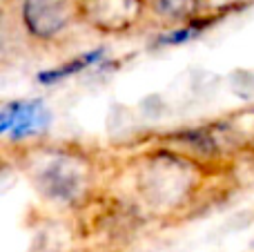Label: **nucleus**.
Returning a JSON list of instances; mask_svg holds the SVG:
<instances>
[{"mask_svg":"<svg viewBox=\"0 0 254 252\" xmlns=\"http://www.w3.org/2000/svg\"><path fill=\"white\" fill-rule=\"evenodd\" d=\"M121 172L125 203L134 214L154 221H174L205 199L212 179L221 170L207 168L152 138L125 161Z\"/></svg>","mask_w":254,"mask_h":252,"instance_id":"1","label":"nucleus"},{"mask_svg":"<svg viewBox=\"0 0 254 252\" xmlns=\"http://www.w3.org/2000/svg\"><path fill=\"white\" fill-rule=\"evenodd\" d=\"M16 156L34 194L52 210L78 212L101 192L103 163L76 143H40Z\"/></svg>","mask_w":254,"mask_h":252,"instance_id":"2","label":"nucleus"},{"mask_svg":"<svg viewBox=\"0 0 254 252\" xmlns=\"http://www.w3.org/2000/svg\"><path fill=\"white\" fill-rule=\"evenodd\" d=\"M16 34L38 52H61L80 29L78 0H4Z\"/></svg>","mask_w":254,"mask_h":252,"instance_id":"3","label":"nucleus"},{"mask_svg":"<svg viewBox=\"0 0 254 252\" xmlns=\"http://www.w3.org/2000/svg\"><path fill=\"white\" fill-rule=\"evenodd\" d=\"M54 110L43 96L9 98L0 107V138L18 152L45 143L54 125Z\"/></svg>","mask_w":254,"mask_h":252,"instance_id":"4","label":"nucleus"},{"mask_svg":"<svg viewBox=\"0 0 254 252\" xmlns=\"http://www.w3.org/2000/svg\"><path fill=\"white\" fill-rule=\"evenodd\" d=\"M83 29L105 38H123L149 25L147 0H78Z\"/></svg>","mask_w":254,"mask_h":252,"instance_id":"5","label":"nucleus"},{"mask_svg":"<svg viewBox=\"0 0 254 252\" xmlns=\"http://www.w3.org/2000/svg\"><path fill=\"white\" fill-rule=\"evenodd\" d=\"M110 58H112L110 49H107L105 45H96V47L83 49V52H78V54H71L65 61L56 63V65H52V67H45V69L36 71L34 83L43 89L58 87V85L67 83V80H71V78H80V76H85V74H96Z\"/></svg>","mask_w":254,"mask_h":252,"instance_id":"6","label":"nucleus"},{"mask_svg":"<svg viewBox=\"0 0 254 252\" xmlns=\"http://www.w3.org/2000/svg\"><path fill=\"white\" fill-rule=\"evenodd\" d=\"M212 125L230 161L254 156V103L219 116Z\"/></svg>","mask_w":254,"mask_h":252,"instance_id":"7","label":"nucleus"},{"mask_svg":"<svg viewBox=\"0 0 254 252\" xmlns=\"http://www.w3.org/2000/svg\"><path fill=\"white\" fill-rule=\"evenodd\" d=\"M232 13L223 11V9H212L205 16L196 18V20L188 22L181 27H172V29H161L152 36L147 47L152 52H167V49H176V47H185V45L201 40L212 27H216L219 22H223L225 18H230Z\"/></svg>","mask_w":254,"mask_h":252,"instance_id":"8","label":"nucleus"},{"mask_svg":"<svg viewBox=\"0 0 254 252\" xmlns=\"http://www.w3.org/2000/svg\"><path fill=\"white\" fill-rule=\"evenodd\" d=\"M212 11L210 0H147V20L156 31L181 27Z\"/></svg>","mask_w":254,"mask_h":252,"instance_id":"9","label":"nucleus"},{"mask_svg":"<svg viewBox=\"0 0 254 252\" xmlns=\"http://www.w3.org/2000/svg\"><path fill=\"white\" fill-rule=\"evenodd\" d=\"M230 92L237 98H241L246 105L254 103V69H234L228 76Z\"/></svg>","mask_w":254,"mask_h":252,"instance_id":"10","label":"nucleus"},{"mask_svg":"<svg viewBox=\"0 0 254 252\" xmlns=\"http://www.w3.org/2000/svg\"><path fill=\"white\" fill-rule=\"evenodd\" d=\"M167 112H170L167 110V103L161 94H149V96H145L138 103V114L143 116L145 123H156V121L165 119Z\"/></svg>","mask_w":254,"mask_h":252,"instance_id":"11","label":"nucleus"}]
</instances>
